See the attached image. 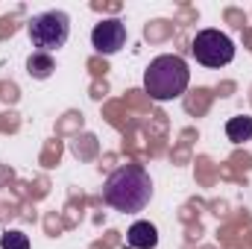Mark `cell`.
<instances>
[{
	"mask_svg": "<svg viewBox=\"0 0 252 249\" xmlns=\"http://www.w3.org/2000/svg\"><path fill=\"white\" fill-rule=\"evenodd\" d=\"M150 199H153V179L141 164L118 167L103 185V202L124 214L144 211L150 205Z\"/></svg>",
	"mask_w": 252,
	"mask_h": 249,
	"instance_id": "1",
	"label": "cell"
},
{
	"mask_svg": "<svg viewBox=\"0 0 252 249\" xmlns=\"http://www.w3.org/2000/svg\"><path fill=\"white\" fill-rule=\"evenodd\" d=\"M190 82V70L188 62L176 53H164V56H156L150 67L144 70V91L150 94V100L156 103H170V100H179L185 94Z\"/></svg>",
	"mask_w": 252,
	"mask_h": 249,
	"instance_id": "2",
	"label": "cell"
},
{
	"mask_svg": "<svg viewBox=\"0 0 252 249\" xmlns=\"http://www.w3.org/2000/svg\"><path fill=\"white\" fill-rule=\"evenodd\" d=\"M27 32H30L32 47H38V53H53V50L64 47L67 38H70V18L59 9L41 12L30 21Z\"/></svg>",
	"mask_w": 252,
	"mask_h": 249,
	"instance_id": "3",
	"label": "cell"
},
{
	"mask_svg": "<svg viewBox=\"0 0 252 249\" xmlns=\"http://www.w3.org/2000/svg\"><path fill=\"white\" fill-rule=\"evenodd\" d=\"M196 62L205 67H226L235 59V41L220 30H199L190 44Z\"/></svg>",
	"mask_w": 252,
	"mask_h": 249,
	"instance_id": "4",
	"label": "cell"
},
{
	"mask_svg": "<svg viewBox=\"0 0 252 249\" xmlns=\"http://www.w3.org/2000/svg\"><path fill=\"white\" fill-rule=\"evenodd\" d=\"M91 44L103 56H115L126 44V27L121 18H106L91 30Z\"/></svg>",
	"mask_w": 252,
	"mask_h": 249,
	"instance_id": "5",
	"label": "cell"
},
{
	"mask_svg": "<svg viewBox=\"0 0 252 249\" xmlns=\"http://www.w3.org/2000/svg\"><path fill=\"white\" fill-rule=\"evenodd\" d=\"M126 244L132 249H156L158 247V229L147 220H138L126 232Z\"/></svg>",
	"mask_w": 252,
	"mask_h": 249,
	"instance_id": "6",
	"label": "cell"
},
{
	"mask_svg": "<svg viewBox=\"0 0 252 249\" xmlns=\"http://www.w3.org/2000/svg\"><path fill=\"white\" fill-rule=\"evenodd\" d=\"M53 70H56V62H53L50 53H38V50H35V53L27 59V73H30L32 79H47Z\"/></svg>",
	"mask_w": 252,
	"mask_h": 249,
	"instance_id": "7",
	"label": "cell"
},
{
	"mask_svg": "<svg viewBox=\"0 0 252 249\" xmlns=\"http://www.w3.org/2000/svg\"><path fill=\"white\" fill-rule=\"evenodd\" d=\"M226 138H229L232 144H244V141H252V118H247V115L229 118V124H226Z\"/></svg>",
	"mask_w": 252,
	"mask_h": 249,
	"instance_id": "8",
	"label": "cell"
},
{
	"mask_svg": "<svg viewBox=\"0 0 252 249\" xmlns=\"http://www.w3.org/2000/svg\"><path fill=\"white\" fill-rule=\"evenodd\" d=\"M0 249H30V238L18 229H6L0 235Z\"/></svg>",
	"mask_w": 252,
	"mask_h": 249,
	"instance_id": "9",
	"label": "cell"
}]
</instances>
